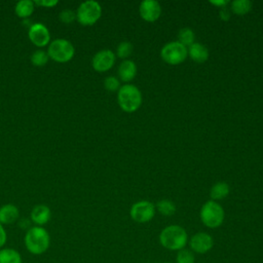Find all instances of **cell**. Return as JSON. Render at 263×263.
Masks as SVG:
<instances>
[{
	"mask_svg": "<svg viewBox=\"0 0 263 263\" xmlns=\"http://www.w3.org/2000/svg\"><path fill=\"white\" fill-rule=\"evenodd\" d=\"M27 250L33 255L45 253L50 246V236L42 226L31 227L24 238Z\"/></svg>",
	"mask_w": 263,
	"mask_h": 263,
	"instance_id": "obj_1",
	"label": "cell"
},
{
	"mask_svg": "<svg viewBox=\"0 0 263 263\" xmlns=\"http://www.w3.org/2000/svg\"><path fill=\"white\" fill-rule=\"evenodd\" d=\"M188 240L186 230L179 225H170L159 234L160 245L170 251H180L185 248Z\"/></svg>",
	"mask_w": 263,
	"mask_h": 263,
	"instance_id": "obj_2",
	"label": "cell"
},
{
	"mask_svg": "<svg viewBox=\"0 0 263 263\" xmlns=\"http://www.w3.org/2000/svg\"><path fill=\"white\" fill-rule=\"evenodd\" d=\"M117 102L119 107L127 113L137 111L142 104V93L134 84H124L117 91Z\"/></svg>",
	"mask_w": 263,
	"mask_h": 263,
	"instance_id": "obj_3",
	"label": "cell"
},
{
	"mask_svg": "<svg viewBox=\"0 0 263 263\" xmlns=\"http://www.w3.org/2000/svg\"><path fill=\"white\" fill-rule=\"evenodd\" d=\"M75 53L74 45L67 39L58 38L52 40L47 48L48 57L58 63H67Z\"/></svg>",
	"mask_w": 263,
	"mask_h": 263,
	"instance_id": "obj_4",
	"label": "cell"
},
{
	"mask_svg": "<svg viewBox=\"0 0 263 263\" xmlns=\"http://www.w3.org/2000/svg\"><path fill=\"white\" fill-rule=\"evenodd\" d=\"M200 220L209 228H217L222 225L225 217L223 208L214 200L206 201L200 209Z\"/></svg>",
	"mask_w": 263,
	"mask_h": 263,
	"instance_id": "obj_5",
	"label": "cell"
},
{
	"mask_svg": "<svg viewBox=\"0 0 263 263\" xmlns=\"http://www.w3.org/2000/svg\"><path fill=\"white\" fill-rule=\"evenodd\" d=\"M102 14L101 5L93 0H87L79 4L76 10V18L82 26H91L96 24Z\"/></svg>",
	"mask_w": 263,
	"mask_h": 263,
	"instance_id": "obj_6",
	"label": "cell"
},
{
	"mask_svg": "<svg viewBox=\"0 0 263 263\" xmlns=\"http://www.w3.org/2000/svg\"><path fill=\"white\" fill-rule=\"evenodd\" d=\"M187 47L178 41H172L163 45L160 50L161 59L168 65H179L187 58Z\"/></svg>",
	"mask_w": 263,
	"mask_h": 263,
	"instance_id": "obj_7",
	"label": "cell"
},
{
	"mask_svg": "<svg viewBox=\"0 0 263 263\" xmlns=\"http://www.w3.org/2000/svg\"><path fill=\"white\" fill-rule=\"evenodd\" d=\"M129 214L135 222L146 223L154 217L155 205L148 200H141L132 205Z\"/></svg>",
	"mask_w": 263,
	"mask_h": 263,
	"instance_id": "obj_8",
	"label": "cell"
},
{
	"mask_svg": "<svg viewBox=\"0 0 263 263\" xmlns=\"http://www.w3.org/2000/svg\"><path fill=\"white\" fill-rule=\"evenodd\" d=\"M115 53L110 49H102L98 51L91 60V66L97 72H106L115 64Z\"/></svg>",
	"mask_w": 263,
	"mask_h": 263,
	"instance_id": "obj_9",
	"label": "cell"
},
{
	"mask_svg": "<svg viewBox=\"0 0 263 263\" xmlns=\"http://www.w3.org/2000/svg\"><path fill=\"white\" fill-rule=\"evenodd\" d=\"M28 37L30 41L38 46V47H43L47 45L50 41V34L48 29L41 23H35L31 25L29 32H28Z\"/></svg>",
	"mask_w": 263,
	"mask_h": 263,
	"instance_id": "obj_10",
	"label": "cell"
},
{
	"mask_svg": "<svg viewBox=\"0 0 263 263\" xmlns=\"http://www.w3.org/2000/svg\"><path fill=\"white\" fill-rule=\"evenodd\" d=\"M189 245L194 253L205 254L213 248L214 239L206 232H197L190 238Z\"/></svg>",
	"mask_w": 263,
	"mask_h": 263,
	"instance_id": "obj_11",
	"label": "cell"
},
{
	"mask_svg": "<svg viewBox=\"0 0 263 263\" xmlns=\"http://www.w3.org/2000/svg\"><path fill=\"white\" fill-rule=\"evenodd\" d=\"M141 17L146 22H155L161 14V6L155 0H144L139 7Z\"/></svg>",
	"mask_w": 263,
	"mask_h": 263,
	"instance_id": "obj_12",
	"label": "cell"
},
{
	"mask_svg": "<svg viewBox=\"0 0 263 263\" xmlns=\"http://www.w3.org/2000/svg\"><path fill=\"white\" fill-rule=\"evenodd\" d=\"M118 77L123 82L132 81L137 74L136 63L132 60H123L117 70Z\"/></svg>",
	"mask_w": 263,
	"mask_h": 263,
	"instance_id": "obj_13",
	"label": "cell"
},
{
	"mask_svg": "<svg viewBox=\"0 0 263 263\" xmlns=\"http://www.w3.org/2000/svg\"><path fill=\"white\" fill-rule=\"evenodd\" d=\"M51 212L49 208L45 204H37L33 208L31 211V220L37 225V226H42L46 224L50 220Z\"/></svg>",
	"mask_w": 263,
	"mask_h": 263,
	"instance_id": "obj_14",
	"label": "cell"
},
{
	"mask_svg": "<svg viewBox=\"0 0 263 263\" xmlns=\"http://www.w3.org/2000/svg\"><path fill=\"white\" fill-rule=\"evenodd\" d=\"M187 53L190 59L196 63H204L209 59L208 48L198 42H194L187 48Z\"/></svg>",
	"mask_w": 263,
	"mask_h": 263,
	"instance_id": "obj_15",
	"label": "cell"
},
{
	"mask_svg": "<svg viewBox=\"0 0 263 263\" xmlns=\"http://www.w3.org/2000/svg\"><path fill=\"white\" fill-rule=\"evenodd\" d=\"M18 209L12 204L7 203L0 208V223L1 224H12L18 218Z\"/></svg>",
	"mask_w": 263,
	"mask_h": 263,
	"instance_id": "obj_16",
	"label": "cell"
},
{
	"mask_svg": "<svg viewBox=\"0 0 263 263\" xmlns=\"http://www.w3.org/2000/svg\"><path fill=\"white\" fill-rule=\"evenodd\" d=\"M34 2L31 0H21L15 4L14 11L15 14L21 18H26L30 16L34 11Z\"/></svg>",
	"mask_w": 263,
	"mask_h": 263,
	"instance_id": "obj_17",
	"label": "cell"
},
{
	"mask_svg": "<svg viewBox=\"0 0 263 263\" xmlns=\"http://www.w3.org/2000/svg\"><path fill=\"white\" fill-rule=\"evenodd\" d=\"M229 185L225 182H217L213 185L210 191V195L212 200H221L229 194Z\"/></svg>",
	"mask_w": 263,
	"mask_h": 263,
	"instance_id": "obj_18",
	"label": "cell"
},
{
	"mask_svg": "<svg viewBox=\"0 0 263 263\" xmlns=\"http://www.w3.org/2000/svg\"><path fill=\"white\" fill-rule=\"evenodd\" d=\"M0 263H22V257L14 249H2L0 250Z\"/></svg>",
	"mask_w": 263,
	"mask_h": 263,
	"instance_id": "obj_19",
	"label": "cell"
},
{
	"mask_svg": "<svg viewBox=\"0 0 263 263\" xmlns=\"http://www.w3.org/2000/svg\"><path fill=\"white\" fill-rule=\"evenodd\" d=\"M252 9V2L249 0H234L231 2V10L237 15L247 14Z\"/></svg>",
	"mask_w": 263,
	"mask_h": 263,
	"instance_id": "obj_20",
	"label": "cell"
},
{
	"mask_svg": "<svg viewBox=\"0 0 263 263\" xmlns=\"http://www.w3.org/2000/svg\"><path fill=\"white\" fill-rule=\"evenodd\" d=\"M195 35L194 32L189 28H183L178 33V42L183 44L184 46H190L194 43Z\"/></svg>",
	"mask_w": 263,
	"mask_h": 263,
	"instance_id": "obj_21",
	"label": "cell"
},
{
	"mask_svg": "<svg viewBox=\"0 0 263 263\" xmlns=\"http://www.w3.org/2000/svg\"><path fill=\"white\" fill-rule=\"evenodd\" d=\"M156 210L163 216H173L176 213V205L168 199H162L156 203Z\"/></svg>",
	"mask_w": 263,
	"mask_h": 263,
	"instance_id": "obj_22",
	"label": "cell"
},
{
	"mask_svg": "<svg viewBox=\"0 0 263 263\" xmlns=\"http://www.w3.org/2000/svg\"><path fill=\"white\" fill-rule=\"evenodd\" d=\"M48 54L42 49H37L31 54V63L36 67H42L48 62Z\"/></svg>",
	"mask_w": 263,
	"mask_h": 263,
	"instance_id": "obj_23",
	"label": "cell"
},
{
	"mask_svg": "<svg viewBox=\"0 0 263 263\" xmlns=\"http://www.w3.org/2000/svg\"><path fill=\"white\" fill-rule=\"evenodd\" d=\"M134 49L133 44L129 41H122L117 45L116 55L122 60H127Z\"/></svg>",
	"mask_w": 263,
	"mask_h": 263,
	"instance_id": "obj_24",
	"label": "cell"
},
{
	"mask_svg": "<svg viewBox=\"0 0 263 263\" xmlns=\"http://www.w3.org/2000/svg\"><path fill=\"white\" fill-rule=\"evenodd\" d=\"M176 260H177V263H194L195 257L191 250L184 248L178 251Z\"/></svg>",
	"mask_w": 263,
	"mask_h": 263,
	"instance_id": "obj_25",
	"label": "cell"
},
{
	"mask_svg": "<svg viewBox=\"0 0 263 263\" xmlns=\"http://www.w3.org/2000/svg\"><path fill=\"white\" fill-rule=\"evenodd\" d=\"M104 86L108 91H118L120 88L119 79L115 76H108L104 80Z\"/></svg>",
	"mask_w": 263,
	"mask_h": 263,
	"instance_id": "obj_26",
	"label": "cell"
},
{
	"mask_svg": "<svg viewBox=\"0 0 263 263\" xmlns=\"http://www.w3.org/2000/svg\"><path fill=\"white\" fill-rule=\"evenodd\" d=\"M59 18L64 24H71L76 18V12H74L72 9L66 8L60 12Z\"/></svg>",
	"mask_w": 263,
	"mask_h": 263,
	"instance_id": "obj_27",
	"label": "cell"
},
{
	"mask_svg": "<svg viewBox=\"0 0 263 263\" xmlns=\"http://www.w3.org/2000/svg\"><path fill=\"white\" fill-rule=\"evenodd\" d=\"M59 3L58 0H37V1H34V4H37V5H40V6H43V7H53L54 5H57Z\"/></svg>",
	"mask_w": 263,
	"mask_h": 263,
	"instance_id": "obj_28",
	"label": "cell"
},
{
	"mask_svg": "<svg viewBox=\"0 0 263 263\" xmlns=\"http://www.w3.org/2000/svg\"><path fill=\"white\" fill-rule=\"evenodd\" d=\"M219 15L220 17L223 20V21H228L230 18V11L228 8L225 7H222L220 8V11H219Z\"/></svg>",
	"mask_w": 263,
	"mask_h": 263,
	"instance_id": "obj_29",
	"label": "cell"
},
{
	"mask_svg": "<svg viewBox=\"0 0 263 263\" xmlns=\"http://www.w3.org/2000/svg\"><path fill=\"white\" fill-rule=\"evenodd\" d=\"M6 239H7V234H6V231L3 227V225L0 223V248L3 247L6 242Z\"/></svg>",
	"mask_w": 263,
	"mask_h": 263,
	"instance_id": "obj_30",
	"label": "cell"
},
{
	"mask_svg": "<svg viewBox=\"0 0 263 263\" xmlns=\"http://www.w3.org/2000/svg\"><path fill=\"white\" fill-rule=\"evenodd\" d=\"M210 3L219 7V8H222V7H225L228 4V1L227 0H218V1L212 0V1H210Z\"/></svg>",
	"mask_w": 263,
	"mask_h": 263,
	"instance_id": "obj_31",
	"label": "cell"
}]
</instances>
